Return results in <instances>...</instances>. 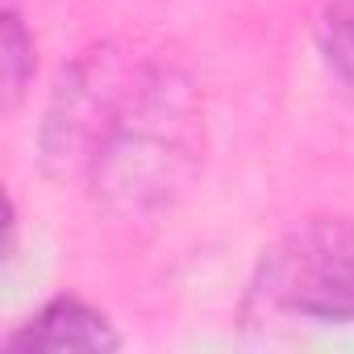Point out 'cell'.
<instances>
[{
	"mask_svg": "<svg viewBox=\"0 0 354 354\" xmlns=\"http://www.w3.org/2000/svg\"><path fill=\"white\" fill-rule=\"evenodd\" d=\"M117 346H121V333L113 329V321L80 296L46 300L30 321H21L5 337V350H17V354H63V350L104 354Z\"/></svg>",
	"mask_w": 354,
	"mask_h": 354,
	"instance_id": "cell-4",
	"label": "cell"
},
{
	"mask_svg": "<svg viewBox=\"0 0 354 354\" xmlns=\"http://www.w3.org/2000/svg\"><path fill=\"white\" fill-rule=\"evenodd\" d=\"M0 63H5V109H17L30 80H34V67H38V55H34V34L26 30V17L9 5L5 17H0Z\"/></svg>",
	"mask_w": 354,
	"mask_h": 354,
	"instance_id": "cell-5",
	"label": "cell"
},
{
	"mask_svg": "<svg viewBox=\"0 0 354 354\" xmlns=\"http://www.w3.org/2000/svg\"><path fill=\"white\" fill-rule=\"evenodd\" d=\"M142 71L146 59H133L117 42H96L59 71L38 129V158L46 175L55 180L88 175L96 150L125 113Z\"/></svg>",
	"mask_w": 354,
	"mask_h": 354,
	"instance_id": "cell-2",
	"label": "cell"
},
{
	"mask_svg": "<svg viewBox=\"0 0 354 354\" xmlns=\"http://www.w3.org/2000/svg\"><path fill=\"white\" fill-rule=\"evenodd\" d=\"M317 42L329 71L354 92V0H325L317 13Z\"/></svg>",
	"mask_w": 354,
	"mask_h": 354,
	"instance_id": "cell-6",
	"label": "cell"
},
{
	"mask_svg": "<svg viewBox=\"0 0 354 354\" xmlns=\"http://www.w3.org/2000/svg\"><path fill=\"white\" fill-rule=\"evenodd\" d=\"M254 300L304 321H354V221H308L259 267Z\"/></svg>",
	"mask_w": 354,
	"mask_h": 354,
	"instance_id": "cell-3",
	"label": "cell"
},
{
	"mask_svg": "<svg viewBox=\"0 0 354 354\" xmlns=\"http://www.w3.org/2000/svg\"><path fill=\"white\" fill-rule=\"evenodd\" d=\"M205 162V104L196 84L167 63H146L125 113L88 167V188L113 217H150L180 201Z\"/></svg>",
	"mask_w": 354,
	"mask_h": 354,
	"instance_id": "cell-1",
	"label": "cell"
}]
</instances>
